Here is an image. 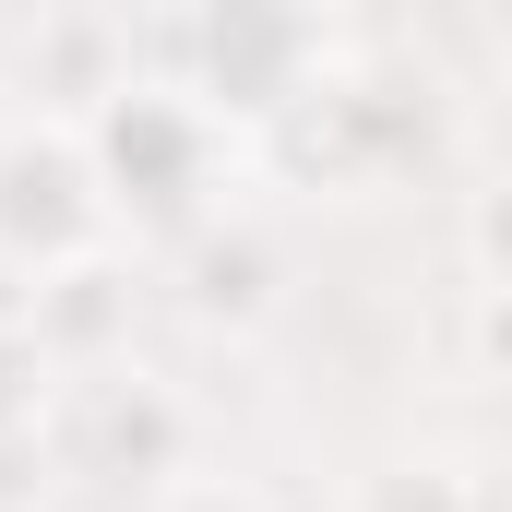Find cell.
Wrapping results in <instances>:
<instances>
[{"label": "cell", "mask_w": 512, "mask_h": 512, "mask_svg": "<svg viewBox=\"0 0 512 512\" xmlns=\"http://www.w3.org/2000/svg\"><path fill=\"white\" fill-rule=\"evenodd\" d=\"M84 155H96V191H108V215L120 227H167V215H203V191H215V167H227V120H203L167 72L155 84H108L96 108H84Z\"/></svg>", "instance_id": "1"}, {"label": "cell", "mask_w": 512, "mask_h": 512, "mask_svg": "<svg viewBox=\"0 0 512 512\" xmlns=\"http://www.w3.org/2000/svg\"><path fill=\"white\" fill-rule=\"evenodd\" d=\"M120 251V215L96 191V155L72 120H12L0 131V274L36 286L60 262H96Z\"/></svg>", "instance_id": "2"}, {"label": "cell", "mask_w": 512, "mask_h": 512, "mask_svg": "<svg viewBox=\"0 0 512 512\" xmlns=\"http://www.w3.org/2000/svg\"><path fill=\"white\" fill-rule=\"evenodd\" d=\"M322 72V36L298 0H179V96L203 120H262L274 96H298Z\"/></svg>", "instance_id": "3"}, {"label": "cell", "mask_w": 512, "mask_h": 512, "mask_svg": "<svg viewBox=\"0 0 512 512\" xmlns=\"http://www.w3.org/2000/svg\"><path fill=\"white\" fill-rule=\"evenodd\" d=\"M36 453L60 477H179V393L131 358H96V370H60L48 382V417H36Z\"/></svg>", "instance_id": "4"}, {"label": "cell", "mask_w": 512, "mask_h": 512, "mask_svg": "<svg viewBox=\"0 0 512 512\" xmlns=\"http://www.w3.org/2000/svg\"><path fill=\"white\" fill-rule=\"evenodd\" d=\"M24 334L60 358V370H96V358H131V274L120 251L96 262H60V274H36V298H24Z\"/></svg>", "instance_id": "5"}, {"label": "cell", "mask_w": 512, "mask_h": 512, "mask_svg": "<svg viewBox=\"0 0 512 512\" xmlns=\"http://www.w3.org/2000/svg\"><path fill=\"white\" fill-rule=\"evenodd\" d=\"M191 310H203V322H262V310H274V262H262L251 239H227V227H203V239H191Z\"/></svg>", "instance_id": "6"}, {"label": "cell", "mask_w": 512, "mask_h": 512, "mask_svg": "<svg viewBox=\"0 0 512 512\" xmlns=\"http://www.w3.org/2000/svg\"><path fill=\"white\" fill-rule=\"evenodd\" d=\"M48 382H60V358L24 334V298H0V441H24L48 417Z\"/></svg>", "instance_id": "7"}, {"label": "cell", "mask_w": 512, "mask_h": 512, "mask_svg": "<svg viewBox=\"0 0 512 512\" xmlns=\"http://www.w3.org/2000/svg\"><path fill=\"white\" fill-rule=\"evenodd\" d=\"M143 512H274L262 489H239V477H155L143 489Z\"/></svg>", "instance_id": "8"}]
</instances>
